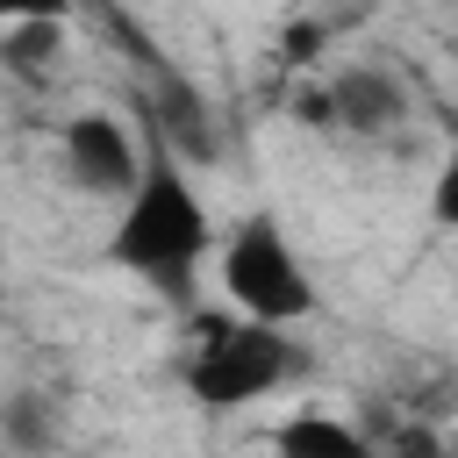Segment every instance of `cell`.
<instances>
[{
  "label": "cell",
  "mask_w": 458,
  "mask_h": 458,
  "mask_svg": "<svg viewBox=\"0 0 458 458\" xmlns=\"http://www.w3.org/2000/svg\"><path fill=\"white\" fill-rule=\"evenodd\" d=\"M293 344L286 329H265V322H215L193 358H186V394L208 408V415H229V408H250L265 394H279L293 379Z\"/></svg>",
  "instance_id": "3957f363"
},
{
  "label": "cell",
  "mask_w": 458,
  "mask_h": 458,
  "mask_svg": "<svg viewBox=\"0 0 458 458\" xmlns=\"http://www.w3.org/2000/svg\"><path fill=\"white\" fill-rule=\"evenodd\" d=\"M272 458H379V451L358 422H344L329 408H301L272 429Z\"/></svg>",
  "instance_id": "8992f818"
},
{
  "label": "cell",
  "mask_w": 458,
  "mask_h": 458,
  "mask_svg": "<svg viewBox=\"0 0 458 458\" xmlns=\"http://www.w3.org/2000/svg\"><path fill=\"white\" fill-rule=\"evenodd\" d=\"M394 458H437V437L429 429H401L394 437Z\"/></svg>",
  "instance_id": "8fae6325"
},
{
  "label": "cell",
  "mask_w": 458,
  "mask_h": 458,
  "mask_svg": "<svg viewBox=\"0 0 458 458\" xmlns=\"http://www.w3.org/2000/svg\"><path fill=\"white\" fill-rule=\"evenodd\" d=\"M401 114H408V93L379 64H344L322 93V122H336L351 136H386V129H401Z\"/></svg>",
  "instance_id": "5b68a950"
},
{
  "label": "cell",
  "mask_w": 458,
  "mask_h": 458,
  "mask_svg": "<svg viewBox=\"0 0 458 458\" xmlns=\"http://www.w3.org/2000/svg\"><path fill=\"white\" fill-rule=\"evenodd\" d=\"M0 265H7V243H0Z\"/></svg>",
  "instance_id": "7c38bea8"
},
{
  "label": "cell",
  "mask_w": 458,
  "mask_h": 458,
  "mask_svg": "<svg viewBox=\"0 0 458 458\" xmlns=\"http://www.w3.org/2000/svg\"><path fill=\"white\" fill-rule=\"evenodd\" d=\"M429 215H437V229H458V143L444 150V165L429 179Z\"/></svg>",
  "instance_id": "30bf717a"
},
{
  "label": "cell",
  "mask_w": 458,
  "mask_h": 458,
  "mask_svg": "<svg viewBox=\"0 0 458 458\" xmlns=\"http://www.w3.org/2000/svg\"><path fill=\"white\" fill-rule=\"evenodd\" d=\"M157 129H165V157H215V122H208V100L186 86V79H165L157 86Z\"/></svg>",
  "instance_id": "52a82bcc"
},
{
  "label": "cell",
  "mask_w": 458,
  "mask_h": 458,
  "mask_svg": "<svg viewBox=\"0 0 458 458\" xmlns=\"http://www.w3.org/2000/svg\"><path fill=\"white\" fill-rule=\"evenodd\" d=\"M0 437H7L21 458L57 451V401H43V394H14V401L0 408Z\"/></svg>",
  "instance_id": "9c48e42d"
},
{
  "label": "cell",
  "mask_w": 458,
  "mask_h": 458,
  "mask_svg": "<svg viewBox=\"0 0 458 458\" xmlns=\"http://www.w3.org/2000/svg\"><path fill=\"white\" fill-rule=\"evenodd\" d=\"M215 250V215H208V200H200V186L186 179V165L179 157H150L143 165V179H136V193L114 208V236H107V258L122 265V272H136V279H150V286H186L193 279V265Z\"/></svg>",
  "instance_id": "6da1fadb"
},
{
  "label": "cell",
  "mask_w": 458,
  "mask_h": 458,
  "mask_svg": "<svg viewBox=\"0 0 458 458\" xmlns=\"http://www.w3.org/2000/svg\"><path fill=\"white\" fill-rule=\"evenodd\" d=\"M215 279H222V293H229L236 322L293 329V322H308V315L322 308L315 272L301 265V250L286 243V229H279V222H265V215L236 222V229L215 243Z\"/></svg>",
  "instance_id": "7a4b0ae2"
},
{
  "label": "cell",
  "mask_w": 458,
  "mask_h": 458,
  "mask_svg": "<svg viewBox=\"0 0 458 458\" xmlns=\"http://www.w3.org/2000/svg\"><path fill=\"white\" fill-rule=\"evenodd\" d=\"M64 57V29L57 14H14L7 36H0V64L21 72V79H50V64Z\"/></svg>",
  "instance_id": "ba28073f"
},
{
  "label": "cell",
  "mask_w": 458,
  "mask_h": 458,
  "mask_svg": "<svg viewBox=\"0 0 458 458\" xmlns=\"http://www.w3.org/2000/svg\"><path fill=\"white\" fill-rule=\"evenodd\" d=\"M57 165H64L72 193L122 208V200L136 193L150 150L136 143V129H129L114 107H79V114H64V129H57Z\"/></svg>",
  "instance_id": "277c9868"
}]
</instances>
